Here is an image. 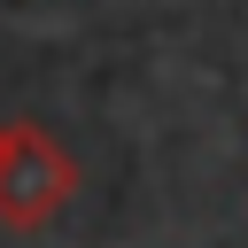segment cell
I'll return each mask as SVG.
<instances>
[{"mask_svg": "<svg viewBox=\"0 0 248 248\" xmlns=\"http://www.w3.org/2000/svg\"><path fill=\"white\" fill-rule=\"evenodd\" d=\"M78 194V163L46 124H0V225L8 232H39L70 209Z\"/></svg>", "mask_w": 248, "mask_h": 248, "instance_id": "obj_1", "label": "cell"}]
</instances>
